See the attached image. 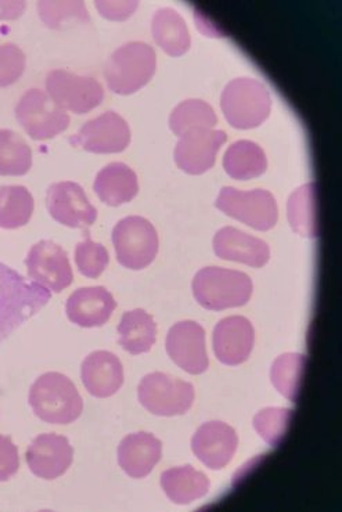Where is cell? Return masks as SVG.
I'll list each match as a JSON object with an SVG mask.
<instances>
[{
  "label": "cell",
  "mask_w": 342,
  "mask_h": 512,
  "mask_svg": "<svg viewBox=\"0 0 342 512\" xmlns=\"http://www.w3.org/2000/svg\"><path fill=\"white\" fill-rule=\"evenodd\" d=\"M52 292L0 262V344L48 305Z\"/></svg>",
  "instance_id": "obj_1"
},
{
  "label": "cell",
  "mask_w": 342,
  "mask_h": 512,
  "mask_svg": "<svg viewBox=\"0 0 342 512\" xmlns=\"http://www.w3.org/2000/svg\"><path fill=\"white\" fill-rule=\"evenodd\" d=\"M30 406L35 416L48 424L75 423L84 411V400L70 378L46 373L30 389Z\"/></svg>",
  "instance_id": "obj_2"
},
{
  "label": "cell",
  "mask_w": 342,
  "mask_h": 512,
  "mask_svg": "<svg viewBox=\"0 0 342 512\" xmlns=\"http://www.w3.org/2000/svg\"><path fill=\"white\" fill-rule=\"evenodd\" d=\"M192 287L198 304L212 312L241 308L248 304L254 291L248 274L218 266L201 269Z\"/></svg>",
  "instance_id": "obj_3"
},
{
  "label": "cell",
  "mask_w": 342,
  "mask_h": 512,
  "mask_svg": "<svg viewBox=\"0 0 342 512\" xmlns=\"http://www.w3.org/2000/svg\"><path fill=\"white\" fill-rule=\"evenodd\" d=\"M157 71V54L147 43L129 42L111 54L104 67L108 89L128 96L144 88Z\"/></svg>",
  "instance_id": "obj_4"
},
{
  "label": "cell",
  "mask_w": 342,
  "mask_h": 512,
  "mask_svg": "<svg viewBox=\"0 0 342 512\" xmlns=\"http://www.w3.org/2000/svg\"><path fill=\"white\" fill-rule=\"evenodd\" d=\"M221 107L230 126L246 131L258 128L268 120L272 97L268 88L257 79H233L223 89Z\"/></svg>",
  "instance_id": "obj_5"
},
{
  "label": "cell",
  "mask_w": 342,
  "mask_h": 512,
  "mask_svg": "<svg viewBox=\"0 0 342 512\" xmlns=\"http://www.w3.org/2000/svg\"><path fill=\"white\" fill-rule=\"evenodd\" d=\"M113 244L122 268L142 270L157 258L160 240L153 223L142 216H128L113 229Z\"/></svg>",
  "instance_id": "obj_6"
},
{
  "label": "cell",
  "mask_w": 342,
  "mask_h": 512,
  "mask_svg": "<svg viewBox=\"0 0 342 512\" xmlns=\"http://www.w3.org/2000/svg\"><path fill=\"white\" fill-rule=\"evenodd\" d=\"M215 207L258 232L272 230L279 221L275 197L262 189L241 191L234 187H223L216 198Z\"/></svg>",
  "instance_id": "obj_7"
},
{
  "label": "cell",
  "mask_w": 342,
  "mask_h": 512,
  "mask_svg": "<svg viewBox=\"0 0 342 512\" xmlns=\"http://www.w3.org/2000/svg\"><path fill=\"white\" fill-rule=\"evenodd\" d=\"M140 405L154 416H183L192 409L196 392L193 384L165 373H151L140 381Z\"/></svg>",
  "instance_id": "obj_8"
},
{
  "label": "cell",
  "mask_w": 342,
  "mask_h": 512,
  "mask_svg": "<svg viewBox=\"0 0 342 512\" xmlns=\"http://www.w3.org/2000/svg\"><path fill=\"white\" fill-rule=\"evenodd\" d=\"M18 124L34 140H49L70 126V115L41 89H30L16 107Z\"/></svg>",
  "instance_id": "obj_9"
},
{
  "label": "cell",
  "mask_w": 342,
  "mask_h": 512,
  "mask_svg": "<svg viewBox=\"0 0 342 512\" xmlns=\"http://www.w3.org/2000/svg\"><path fill=\"white\" fill-rule=\"evenodd\" d=\"M46 90L57 106L79 115L90 113L104 100V89L99 81L66 70L50 71Z\"/></svg>",
  "instance_id": "obj_10"
},
{
  "label": "cell",
  "mask_w": 342,
  "mask_h": 512,
  "mask_svg": "<svg viewBox=\"0 0 342 512\" xmlns=\"http://www.w3.org/2000/svg\"><path fill=\"white\" fill-rule=\"evenodd\" d=\"M28 277L39 286L60 294L74 281L70 259L60 245L42 240L32 245L25 258Z\"/></svg>",
  "instance_id": "obj_11"
},
{
  "label": "cell",
  "mask_w": 342,
  "mask_h": 512,
  "mask_svg": "<svg viewBox=\"0 0 342 512\" xmlns=\"http://www.w3.org/2000/svg\"><path fill=\"white\" fill-rule=\"evenodd\" d=\"M74 147L93 154H117L131 144L128 122L114 111H107L82 126L77 135L70 137Z\"/></svg>",
  "instance_id": "obj_12"
},
{
  "label": "cell",
  "mask_w": 342,
  "mask_h": 512,
  "mask_svg": "<svg viewBox=\"0 0 342 512\" xmlns=\"http://www.w3.org/2000/svg\"><path fill=\"white\" fill-rule=\"evenodd\" d=\"M46 208L54 221L71 229H88L97 219V209L90 204L82 186L75 182L50 186L46 193Z\"/></svg>",
  "instance_id": "obj_13"
},
{
  "label": "cell",
  "mask_w": 342,
  "mask_h": 512,
  "mask_svg": "<svg viewBox=\"0 0 342 512\" xmlns=\"http://www.w3.org/2000/svg\"><path fill=\"white\" fill-rule=\"evenodd\" d=\"M165 348L172 362L192 376L203 374L210 367L205 346V330L196 322L186 320L172 326Z\"/></svg>",
  "instance_id": "obj_14"
},
{
  "label": "cell",
  "mask_w": 342,
  "mask_h": 512,
  "mask_svg": "<svg viewBox=\"0 0 342 512\" xmlns=\"http://www.w3.org/2000/svg\"><path fill=\"white\" fill-rule=\"evenodd\" d=\"M226 140V132L214 129L187 133L176 144L175 164L189 175H203L214 168L216 155Z\"/></svg>",
  "instance_id": "obj_15"
},
{
  "label": "cell",
  "mask_w": 342,
  "mask_h": 512,
  "mask_svg": "<svg viewBox=\"0 0 342 512\" xmlns=\"http://www.w3.org/2000/svg\"><path fill=\"white\" fill-rule=\"evenodd\" d=\"M28 468L35 477L53 481L66 474L74 460V449L66 436L42 434L25 453Z\"/></svg>",
  "instance_id": "obj_16"
},
{
  "label": "cell",
  "mask_w": 342,
  "mask_h": 512,
  "mask_svg": "<svg viewBox=\"0 0 342 512\" xmlns=\"http://www.w3.org/2000/svg\"><path fill=\"white\" fill-rule=\"evenodd\" d=\"M239 436L230 425L211 421L197 429L192 439L194 456L210 470L219 471L233 460Z\"/></svg>",
  "instance_id": "obj_17"
},
{
  "label": "cell",
  "mask_w": 342,
  "mask_h": 512,
  "mask_svg": "<svg viewBox=\"0 0 342 512\" xmlns=\"http://www.w3.org/2000/svg\"><path fill=\"white\" fill-rule=\"evenodd\" d=\"M254 342V327L243 316H230L221 320L212 335L216 359L230 367L247 362L254 349Z\"/></svg>",
  "instance_id": "obj_18"
},
{
  "label": "cell",
  "mask_w": 342,
  "mask_h": 512,
  "mask_svg": "<svg viewBox=\"0 0 342 512\" xmlns=\"http://www.w3.org/2000/svg\"><path fill=\"white\" fill-rule=\"evenodd\" d=\"M117 301L106 287H84L72 292L66 304L71 323L79 327H102L110 320Z\"/></svg>",
  "instance_id": "obj_19"
},
{
  "label": "cell",
  "mask_w": 342,
  "mask_h": 512,
  "mask_svg": "<svg viewBox=\"0 0 342 512\" xmlns=\"http://www.w3.org/2000/svg\"><path fill=\"white\" fill-rule=\"evenodd\" d=\"M214 252L223 261L244 263L255 269L264 268L270 259V248L264 240L230 226L215 234Z\"/></svg>",
  "instance_id": "obj_20"
},
{
  "label": "cell",
  "mask_w": 342,
  "mask_h": 512,
  "mask_svg": "<svg viewBox=\"0 0 342 512\" xmlns=\"http://www.w3.org/2000/svg\"><path fill=\"white\" fill-rule=\"evenodd\" d=\"M81 377L90 395L106 399L124 385V367L114 353L96 351L90 353L82 363Z\"/></svg>",
  "instance_id": "obj_21"
},
{
  "label": "cell",
  "mask_w": 342,
  "mask_h": 512,
  "mask_svg": "<svg viewBox=\"0 0 342 512\" xmlns=\"http://www.w3.org/2000/svg\"><path fill=\"white\" fill-rule=\"evenodd\" d=\"M162 443L149 432H136L125 436L118 446V463L128 477L142 479L149 477L160 463Z\"/></svg>",
  "instance_id": "obj_22"
},
{
  "label": "cell",
  "mask_w": 342,
  "mask_h": 512,
  "mask_svg": "<svg viewBox=\"0 0 342 512\" xmlns=\"http://www.w3.org/2000/svg\"><path fill=\"white\" fill-rule=\"evenodd\" d=\"M93 190L104 204L120 207L138 196V175L124 162H111L97 173Z\"/></svg>",
  "instance_id": "obj_23"
},
{
  "label": "cell",
  "mask_w": 342,
  "mask_h": 512,
  "mask_svg": "<svg viewBox=\"0 0 342 512\" xmlns=\"http://www.w3.org/2000/svg\"><path fill=\"white\" fill-rule=\"evenodd\" d=\"M210 479L190 465L162 472L161 488L172 503L187 506L210 492Z\"/></svg>",
  "instance_id": "obj_24"
},
{
  "label": "cell",
  "mask_w": 342,
  "mask_h": 512,
  "mask_svg": "<svg viewBox=\"0 0 342 512\" xmlns=\"http://www.w3.org/2000/svg\"><path fill=\"white\" fill-rule=\"evenodd\" d=\"M151 32L154 42L171 57L183 56L192 45L186 21L171 7H162L153 14Z\"/></svg>",
  "instance_id": "obj_25"
},
{
  "label": "cell",
  "mask_w": 342,
  "mask_h": 512,
  "mask_svg": "<svg viewBox=\"0 0 342 512\" xmlns=\"http://www.w3.org/2000/svg\"><path fill=\"white\" fill-rule=\"evenodd\" d=\"M118 344L133 356L151 351L157 341V323L146 310H129L118 324Z\"/></svg>",
  "instance_id": "obj_26"
},
{
  "label": "cell",
  "mask_w": 342,
  "mask_h": 512,
  "mask_svg": "<svg viewBox=\"0 0 342 512\" xmlns=\"http://www.w3.org/2000/svg\"><path fill=\"white\" fill-rule=\"evenodd\" d=\"M223 168L234 180H251L264 175L268 169V158L257 143L239 140L226 150Z\"/></svg>",
  "instance_id": "obj_27"
},
{
  "label": "cell",
  "mask_w": 342,
  "mask_h": 512,
  "mask_svg": "<svg viewBox=\"0 0 342 512\" xmlns=\"http://www.w3.org/2000/svg\"><path fill=\"white\" fill-rule=\"evenodd\" d=\"M287 218L295 233L306 239L319 236L315 183H306L288 198Z\"/></svg>",
  "instance_id": "obj_28"
},
{
  "label": "cell",
  "mask_w": 342,
  "mask_h": 512,
  "mask_svg": "<svg viewBox=\"0 0 342 512\" xmlns=\"http://www.w3.org/2000/svg\"><path fill=\"white\" fill-rule=\"evenodd\" d=\"M35 201L24 186L0 187V227L13 230L31 221Z\"/></svg>",
  "instance_id": "obj_29"
},
{
  "label": "cell",
  "mask_w": 342,
  "mask_h": 512,
  "mask_svg": "<svg viewBox=\"0 0 342 512\" xmlns=\"http://www.w3.org/2000/svg\"><path fill=\"white\" fill-rule=\"evenodd\" d=\"M218 124L214 108L203 100H186L174 108L169 117V128L176 136L182 137L194 131L212 129Z\"/></svg>",
  "instance_id": "obj_30"
},
{
  "label": "cell",
  "mask_w": 342,
  "mask_h": 512,
  "mask_svg": "<svg viewBox=\"0 0 342 512\" xmlns=\"http://www.w3.org/2000/svg\"><path fill=\"white\" fill-rule=\"evenodd\" d=\"M32 167V151L18 133L0 129V176H23Z\"/></svg>",
  "instance_id": "obj_31"
},
{
  "label": "cell",
  "mask_w": 342,
  "mask_h": 512,
  "mask_svg": "<svg viewBox=\"0 0 342 512\" xmlns=\"http://www.w3.org/2000/svg\"><path fill=\"white\" fill-rule=\"evenodd\" d=\"M305 364V355L286 353L275 360L270 370L273 387L291 402H295L300 393Z\"/></svg>",
  "instance_id": "obj_32"
},
{
  "label": "cell",
  "mask_w": 342,
  "mask_h": 512,
  "mask_svg": "<svg viewBox=\"0 0 342 512\" xmlns=\"http://www.w3.org/2000/svg\"><path fill=\"white\" fill-rule=\"evenodd\" d=\"M291 417H293V410L284 409V407H268L259 411L254 417L255 431L268 445H280L286 436Z\"/></svg>",
  "instance_id": "obj_33"
},
{
  "label": "cell",
  "mask_w": 342,
  "mask_h": 512,
  "mask_svg": "<svg viewBox=\"0 0 342 512\" xmlns=\"http://www.w3.org/2000/svg\"><path fill=\"white\" fill-rule=\"evenodd\" d=\"M75 263L82 276L97 279L107 269L110 255L104 245L95 243L89 233L85 232V239L75 247Z\"/></svg>",
  "instance_id": "obj_34"
},
{
  "label": "cell",
  "mask_w": 342,
  "mask_h": 512,
  "mask_svg": "<svg viewBox=\"0 0 342 512\" xmlns=\"http://www.w3.org/2000/svg\"><path fill=\"white\" fill-rule=\"evenodd\" d=\"M38 12L46 27L59 30L68 20L89 23L90 16L84 2H39Z\"/></svg>",
  "instance_id": "obj_35"
},
{
  "label": "cell",
  "mask_w": 342,
  "mask_h": 512,
  "mask_svg": "<svg viewBox=\"0 0 342 512\" xmlns=\"http://www.w3.org/2000/svg\"><path fill=\"white\" fill-rule=\"evenodd\" d=\"M27 57L14 43H0V88L16 84L23 77Z\"/></svg>",
  "instance_id": "obj_36"
},
{
  "label": "cell",
  "mask_w": 342,
  "mask_h": 512,
  "mask_svg": "<svg viewBox=\"0 0 342 512\" xmlns=\"http://www.w3.org/2000/svg\"><path fill=\"white\" fill-rule=\"evenodd\" d=\"M20 468V456L12 438L0 435V482L10 481Z\"/></svg>",
  "instance_id": "obj_37"
},
{
  "label": "cell",
  "mask_w": 342,
  "mask_h": 512,
  "mask_svg": "<svg viewBox=\"0 0 342 512\" xmlns=\"http://www.w3.org/2000/svg\"><path fill=\"white\" fill-rule=\"evenodd\" d=\"M96 9L111 21H125L139 7L138 2H95Z\"/></svg>",
  "instance_id": "obj_38"
},
{
  "label": "cell",
  "mask_w": 342,
  "mask_h": 512,
  "mask_svg": "<svg viewBox=\"0 0 342 512\" xmlns=\"http://www.w3.org/2000/svg\"><path fill=\"white\" fill-rule=\"evenodd\" d=\"M27 9L25 2H0V20H16Z\"/></svg>",
  "instance_id": "obj_39"
}]
</instances>
